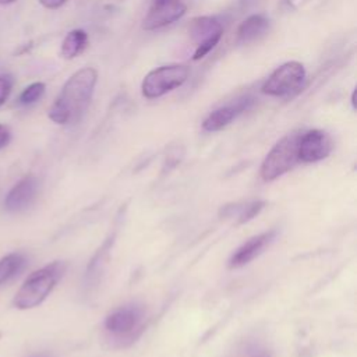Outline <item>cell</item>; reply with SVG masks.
<instances>
[{"mask_svg": "<svg viewBox=\"0 0 357 357\" xmlns=\"http://www.w3.org/2000/svg\"><path fill=\"white\" fill-rule=\"evenodd\" d=\"M187 13V6L183 0H152L142 20V29L156 31L172 25Z\"/></svg>", "mask_w": 357, "mask_h": 357, "instance_id": "8", "label": "cell"}, {"mask_svg": "<svg viewBox=\"0 0 357 357\" xmlns=\"http://www.w3.org/2000/svg\"><path fill=\"white\" fill-rule=\"evenodd\" d=\"M98 71L93 67H84L75 71L63 85L60 93L52 103L47 116L60 126L77 123L88 109L95 86Z\"/></svg>", "mask_w": 357, "mask_h": 357, "instance_id": "1", "label": "cell"}, {"mask_svg": "<svg viewBox=\"0 0 357 357\" xmlns=\"http://www.w3.org/2000/svg\"><path fill=\"white\" fill-rule=\"evenodd\" d=\"M31 357H52V356L47 353H38V354H32Z\"/></svg>", "mask_w": 357, "mask_h": 357, "instance_id": "23", "label": "cell"}, {"mask_svg": "<svg viewBox=\"0 0 357 357\" xmlns=\"http://www.w3.org/2000/svg\"><path fill=\"white\" fill-rule=\"evenodd\" d=\"M66 268L64 261H53L29 273L15 291L11 301L13 307L25 311L40 305L63 278Z\"/></svg>", "mask_w": 357, "mask_h": 357, "instance_id": "2", "label": "cell"}, {"mask_svg": "<svg viewBox=\"0 0 357 357\" xmlns=\"http://www.w3.org/2000/svg\"><path fill=\"white\" fill-rule=\"evenodd\" d=\"M190 75L185 64H166L151 70L141 82V93L146 99H158L181 86Z\"/></svg>", "mask_w": 357, "mask_h": 357, "instance_id": "5", "label": "cell"}, {"mask_svg": "<svg viewBox=\"0 0 357 357\" xmlns=\"http://www.w3.org/2000/svg\"><path fill=\"white\" fill-rule=\"evenodd\" d=\"M301 132H291L280 138L265 156L259 174L265 181H273L298 163V139Z\"/></svg>", "mask_w": 357, "mask_h": 357, "instance_id": "4", "label": "cell"}, {"mask_svg": "<svg viewBox=\"0 0 357 357\" xmlns=\"http://www.w3.org/2000/svg\"><path fill=\"white\" fill-rule=\"evenodd\" d=\"M251 357H271V354L266 350H258Z\"/></svg>", "mask_w": 357, "mask_h": 357, "instance_id": "21", "label": "cell"}, {"mask_svg": "<svg viewBox=\"0 0 357 357\" xmlns=\"http://www.w3.org/2000/svg\"><path fill=\"white\" fill-rule=\"evenodd\" d=\"M86 45H88V33L84 29L75 28L64 36L60 47V54L63 59H67V60L75 59L84 52Z\"/></svg>", "mask_w": 357, "mask_h": 357, "instance_id": "15", "label": "cell"}, {"mask_svg": "<svg viewBox=\"0 0 357 357\" xmlns=\"http://www.w3.org/2000/svg\"><path fill=\"white\" fill-rule=\"evenodd\" d=\"M0 337H1V332H0Z\"/></svg>", "mask_w": 357, "mask_h": 357, "instance_id": "25", "label": "cell"}, {"mask_svg": "<svg viewBox=\"0 0 357 357\" xmlns=\"http://www.w3.org/2000/svg\"><path fill=\"white\" fill-rule=\"evenodd\" d=\"M45 8H49V10H57L60 8L61 6H64L67 3V0H38Z\"/></svg>", "mask_w": 357, "mask_h": 357, "instance_id": "20", "label": "cell"}, {"mask_svg": "<svg viewBox=\"0 0 357 357\" xmlns=\"http://www.w3.org/2000/svg\"><path fill=\"white\" fill-rule=\"evenodd\" d=\"M254 103L252 98H243L236 100L234 103L222 106L213 112H211L205 120L202 121V128L209 132L220 131L226 128L233 120H236L241 113H244L247 109L251 107Z\"/></svg>", "mask_w": 357, "mask_h": 357, "instance_id": "11", "label": "cell"}, {"mask_svg": "<svg viewBox=\"0 0 357 357\" xmlns=\"http://www.w3.org/2000/svg\"><path fill=\"white\" fill-rule=\"evenodd\" d=\"M265 206L264 201H251L245 204H234V205H226L222 208L220 213L223 216L236 218L238 223H245L251 219H254Z\"/></svg>", "mask_w": 357, "mask_h": 357, "instance_id": "16", "label": "cell"}, {"mask_svg": "<svg viewBox=\"0 0 357 357\" xmlns=\"http://www.w3.org/2000/svg\"><path fill=\"white\" fill-rule=\"evenodd\" d=\"M145 311L137 304H128L116 308L105 319L107 339L117 347L132 343L144 331Z\"/></svg>", "mask_w": 357, "mask_h": 357, "instance_id": "3", "label": "cell"}, {"mask_svg": "<svg viewBox=\"0 0 357 357\" xmlns=\"http://www.w3.org/2000/svg\"><path fill=\"white\" fill-rule=\"evenodd\" d=\"M351 106H353V109H356V91H353V93H351Z\"/></svg>", "mask_w": 357, "mask_h": 357, "instance_id": "22", "label": "cell"}, {"mask_svg": "<svg viewBox=\"0 0 357 357\" xmlns=\"http://www.w3.org/2000/svg\"><path fill=\"white\" fill-rule=\"evenodd\" d=\"M269 29V20L264 14H252L247 17L237 28L236 40L237 43L247 45L261 36H264Z\"/></svg>", "mask_w": 357, "mask_h": 357, "instance_id": "13", "label": "cell"}, {"mask_svg": "<svg viewBox=\"0 0 357 357\" xmlns=\"http://www.w3.org/2000/svg\"><path fill=\"white\" fill-rule=\"evenodd\" d=\"M305 79L303 63L291 60L276 67L261 86V92L268 96L284 98L298 91Z\"/></svg>", "mask_w": 357, "mask_h": 357, "instance_id": "6", "label": "cell"}, {"mask_svg": "<svg viewBox=\"0 0 357 357\" xmlns=\"http://www.w3.org/2000/svg\"><path fill=\"white\" fill-rule=\"evenodd\" d=\"M39 191V180L33 174L20 178L4 197V209L10 213H18L28 209L36 199Z\"/></svg>", "mask_w": 357, "mask_h": 357, "instance_id": "10", "label": "cell"}, {"mask_svg": "<svg viewBox=\"0 0 357 357\" xmlns=\"http://www.w3.org/2000/svg\"><path fill=\"white\" fill-rule=\"evenodd\" d=\"M13 86H14V77L8 73L0 74V107L8 99Z\"/></svg>", "mask_w": 357, "mask_h": 357, "instance_id": "18", "label": "cell"}, {"mask_svg": "<svg viewBox=\"0 0 357 357\" xmlns=\"http://www.w3.org/2000/svg\"><path fill=\"white\" fill-rule=\"evenodd\" d=\"M333 144L331 137L318 128L300 134L298 139V162L314 163L329 156Z\"/></svg>", "mask_w": 357, "mask_h": 357, "instance_id": "9", "label": "cell"}, {"mask_svg": "<svg viewBox=\"0 0 357 357\" xmlns=\"http://www.w3.org/2000/svg\"><path fill=\"white\" fill-rule=\"evenodd\" d=\"M188 32L195 43L192 60L197 61L204 59L219 43L223 35V25L216 17L202 15L190 22Z\"/></svg>", "mask_w": 357, "mask_h": 357, "instance_id": "7", "label": "cell"}, {"mask_svg": "<svg viewBox=\"0 0 357 357\" xmlns=\"http://www.w3.org/2000/svg\"><path fill=\"white\" fill-rule=\"evenodd\" d=\"M25 254L14 251L0 258V286L18 276L26 266Z\"/></svg>", "mask_w": 357, "mask_h": 357, "instance_id": "14", "label": "cell"}, {"mask_svg": "<svg viewBox=\"0 0 357 357\" xmlns=\"http://www.w3.org/2000/svg\"><path fill=\"white\" fill-rule=\"evenodd\" d=\"M10 141H11V132L8 127L0 123V149L6 148L10 144Z\"/></svg>", "mask_w": 357, "mask_h": 357, "instance_id": "19", "label": "cell"}, {"mask_svg": "<svg viewBox=\"0 0 357 357\" xmlns=\"http://www.w3.org/2000/svg\"><path fill=\"white\" fill-rule=\"evenodd\" d=\"M276 234H278L276 230H269V231H264V233L247 240L230 257L229 268L236 269V268H241V266L250 264L252 259H255L259 254L264 252V250L275 240Z\"/></svg>", "mask_w": 357, "mask_h": 357, "instance_id": "12", "label": "cell"}, {"mask_svg": "<svg viewBox=\"0 0 357 357\" xmlns=\"http://www.w3.org/2000/svg\"><path fill=\"white\" fill-rule=\"evenodd\" d=\"M15 0H0V4H3V6H6V4H11V3H14Z\"/></svg>", "mask_w": 357, "mask_h": 357, "instance_id": "24", "label": "cell"}, {"mask_svg": "<svg viewBox=\"0 0 357 357\" xmlns=\"http://www.w3.org/2000/svg\"><path fill=\"white\" fill-rule=\"evenodd\" d=\"M45 91H46V85L43 82H40V81L32 82L21 91L17 102L22 106H29V105L38 102L45 95Z\"/></svg>", "mask_w": 357, "mask_h": 357, "instance_id": "17", "label": "cell"}]
</instances>
